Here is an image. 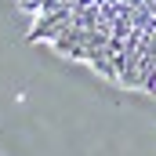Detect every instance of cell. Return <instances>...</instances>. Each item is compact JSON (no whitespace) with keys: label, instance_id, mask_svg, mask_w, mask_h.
<instances>
[{"label":"cell","instance_id":"6da1fadb","mask_svg":"<svg viewBox=\"0 0 156 156\" xmlns=\"http://www.w3.org/2000/svg\"><path fill=\"white\" fill-rule=\"evenodd\" d=\"M33 44L156 102V0H18Z\"/></svg>","mask_w":156,"mask_h":156}]
</instances>
